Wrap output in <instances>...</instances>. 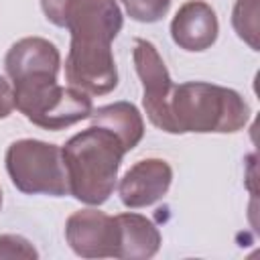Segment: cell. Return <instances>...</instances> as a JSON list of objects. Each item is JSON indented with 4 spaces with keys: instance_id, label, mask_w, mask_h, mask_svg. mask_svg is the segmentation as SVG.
I'll list each match as a JSON object with an SVG mask.
<instances>
[{
    "instance_id": "cell-15",
    "label": "cell",
    "mask_w": 260,
    "mask_h": 260,
    "mask_svg": "<svg viewBox=\"0 0 260 260\" xmlns=\"http://www.w3.org/2000/svg\"><path fill=\"white\" fill-rule=\"evenodd\" d=\"M132 20L138 22H156L160 20L169 8L171 0H120Z\"/></svg>"
},
{
    "instance_id": "cell-6",
    "label": "cell",
    "mask_w": 260,
    "mask_h": 260,
    "mask_svg": "<svg viewBox=\"0 0 260 260\" xmlns=\"http://www.w3.org/2000/svg\"><path fill=\"white\" fill-rule=\"evenodd\" d=\"M132 59H134V67L142 83V106H144L148 120L156 128L173 134L171 98L175 91V83L167 71L162 57L158 55L156 47L150 41L136 39Z\"/></svg>"
},
{
    "instance_id": "cell-16",
    "label": "cell",
    "mask_w": 260,
    "mask_h": 260,
    "mask_svg": "<svg viewBox=\"0 0 260 260\" xmlns=\"http://www.w3.org/2000/svg\"><path fill=\"white\" fill-rule=\"evenodd\" d=\"M4 258L6 260H12V258L35 260V258H39V252L26 238L14 236V234H2L0 236V260H4Z\"/></svg>"
},
{
    "instance_id": "cell-7",
    "label": "cell",
    "mask_w": 260,
    "mask_h": 260,
    "mask_svg": "<svg viewBox=\"0 0 260 260\" xmlns=\"http://www.w3.org/2000/svg\"><path fill=\"white\" fill-rule=\"evenodd\" d=\"M118 221L100 209H79L67 217L65 238L81 258H116Z\"/></svg>"
},
{
    "instance_id": "cell-11",
    "label": "cell",
    "mask_w": 260,
    "mask_h": 260,
    "mask_svg": "<svg viewBox=\"0 0 260 260\" xmlns=\"http://www.w3.org/2000/svg\"><path fill=\"white\" fill-rule=\"evenodd\" d=\"M219 22L215 10L201 0L185 2L171 22V37L175 45L185 51H205L217 41Z\"/></svg>"
},
{
    "instance_id": "cell-17",
    "label": "cell",
    "mask_w": 260,
    "mask_h": 260,
    "mask_svg": "<svg viewBox=\"0 0 260 260\" xmlns=\"http://www.w3.org/2000/svg\"><path fill=\"white\" fill-rule=\"evenodd\" d=\"M69 0H41V8L55 26H65V10Z\"/></svg>"
},
{
    "instance_id": "cell-12",
    "label": "cell",
    "mask_w": 260,
    "mask_h": 260,
    "mask_svg": "<svg viewBox=\"0 0 260 260\" xmlns=\"http://www.w3.org/2000/svg\"><path fill=\"white\" fill-rule=\"evenodd\" d=\"M118 221V254L124 260H146L152 258L160 248V232L156 225L140 213H120Z\"/></svg>"
},
{
    "instance_id": "cell-4",
    "label": "cell",
    "mask_w": 260,
    "mask_h": 260,
    "mask_svg": "<svg viewBox=\"0 0 260 260\" xmlns=\"http://www.w3.org/2000/svg\"><path fill=\"white\" fill-rule=\"evenodd\" d=\"M6 171L12 185L26 195H69L63 150L57 144L22 138L6 150Z\"/></svg>"
},
{
    "instance_id": "cell-3",
    "label": "cell",
    "mask_w": 260,
    "mask_h": 260,
    "mask_svg": "<svg viewBox=\"0 0 260 260\" xmlns=\"http://www.w3.org/2000/svg\"><path fill=\"white\" fill-rule=\"evenodd\" d=\"M14 108L45 130L69 128L91 114V98L75 87L57 83V75H39L12 81Z\"/></svg>"
},
{
    "instance_id": "cell-14",
    "label": "cell",
    "mask_w": 260,
    "mask_h": 260,
    "mask_svg": "<svg viewBox=\"0 0 260 260\" xmlns=\"http://www.w3.org/2000/svg\"><path fill=\"white\" fill-rule=\"evenodd\" d=\"M232 24L238 37L258 51V0H236Z\"/></svg>"
},
{
    "instance_id": "cell-13",
    "label": "cell",
    "mask_w": 260,
    "mask_h": 260,
    "mask_svg": "<svg viewBox=\"0 0 260 260\" xmlns=\"http://www.w3.org/2000/svg\"><path fill=\"white\" fill-rule=\"evenodd\" d=\"M91 126H100L118 136L124 150H132L144 136V120L138 108L130 102H114L91 110Z\"/></svg>"
},
{
    "instance_id": "cell-19",
    "label": "cell",
    "mask_w": 260,
    "mask_h": 260,
    "mask_svg": "<svg viewBox=\"0 0 260 260\" xmlns=\"http://www.w3.org/2000/svg\"><path fill=\"white\" fill-rule=\"evenodd\" d=\"M0 207H2V191H0Z\"/></svg>"
},
{
    "instance_id": "cell-2",
    "label": "cell",
    "mask_w": 260,
    "mask_h": 260,
    "mask_svg": "<svg viewBox=\"0 0 260 260\" xmlns=\"http://www.w3.org/2000/svg\"><path fill=\"white\" fill-rule=\"evenodd\" d=\"M248 120L250 106L238 91L230 87L205 81H187L175 85L171 98L173 134H232L242 130Z\"/></svg>"
},
{
    "instance_id": "cell-10",
    "label": "cell",
    "mask_w": 260,
    "mask_h": 260,
    "mask_svg": "<svg viewBox=\"0 0 260 260\" xmlns=\"http://www.w3.org/2000/svg\"><path fill=\"white\" fill-rule=\"evenodd\" d=\"M59 67L61 55L57 47L43 37H24L16 41L4 57V69L10 81L39 75H57Z\"/></svg>"
},
{
    "instance_id": "cell-1",
    "label": "cell",
    "mask_w": 260,
    "mask_h": 260,
    "mask_svg": "<svg viewBox=\"0 0 260 260\" xmlns=\"http://www.w3.org/2000/svg\"><path fill=\"white\" fill-rule=\"evenodd\" d=\"M63 150L69 195L87 205H102L114 193L118 171L126 154L116 134L89 126L71 136Z\"/></svg>"
},
{
    "instance_id": "cell-18",
    "label": "cell",
    "mask_w": 260,
    "mask_h": 260,
    "mask_svg": "<svg viewBox=\"0 0 260 260\" xmlns=\"http://www.w3.org/2000/svg\"><path fill=\"white\" fill-rule=\"evenodd\" d=\"M14 110V91L10 87V83L0 77V120L8 118Z\"/></svg>"
},
{
    "instance_id": "cell-8",
    "label": "cell",
    "mask_w": 260,
    "mask_h": 260,
    "mask_svg": "<svg viewBox=\"0 0 260 260\" xmlns=\"http://www.w3.org/2000/svg\"><path fill=\"white\" fill-rule=\"evenodd\" d=\"M65 77L71 87L87 95L110 93L118 85V69L112 49H73L65 59Z\"/></svg>"
},
{
    "instance_id": "cell-9",
    "label": "cell",
    "mask_w": 260,
    "mask_h": 260,
    "mask_svg": "<svg viewBox=\"0 0 260 260\" xmlns=\"http://www.w3.org/2000/svg\"><path fill=\"white\" fill-rule=\"evenodd\" d=\"M173 169L162 158H144L134 162L120 179L118 193L126 207L140 209L162 199L171 187Z\"/></svg>"
},
{
    "instance_id": "cell-5",
    "label": "cell",
    "mask_w": 260,
    "mask_h": 260,
    "mask_svg": "<svg viewBox=\"0 0 260 260\" xmlns=\"http://www.w3.org/2000/svg\"><path fill=\"white\" fill-rule=\"evenodd\" d=\"M65 28L75 49H110L122 28V10L116 0H69Z\"/></svg>"
}]
</instances>
